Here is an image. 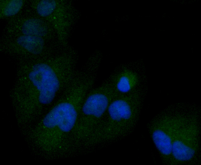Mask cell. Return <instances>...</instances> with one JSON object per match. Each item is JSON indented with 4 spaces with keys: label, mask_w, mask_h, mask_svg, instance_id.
I'll use <instances>...</instances> for the list:
<instances>
[{
    "label": "cell",
    "mask_w": 201,
    "mask_h": 165,
    "mask_svg": "<svg viewBox=\"0 0 201 165\" xmlns=\"http://www.w3.org/2000/svg\"><path fill=\"white\" fill-rule=\"evenodd\" d=\"M142 88L115 97L84 146L92 147L120 140L130 135L139 120L145 93Z\"/></svg>",
    "instance_id": "cell-3"
},
{
    "label": "cell",
    "mask_w": 201,
    "mask_h": 165,
    "mask_svg": "<svg viewBox=\"0 0 201 165\" xmlns=\"http://www.w3.org/2000/svg\"><path fill=\"white\" fill-rule=\"evenodd\" d=\"M116 95L127 94L140 88L139 75L126 67L114 72L107 79Z\"/></svg>",
    "instance_id": "cell-10"
},
{
    "label": "cell",
    "mask_w": 201,
    "mask_h": 165,
    "mask_svg": "<svg viewBox=\"0 0 201 165\" xmlns=\"http://www.w3.org/2000/svg\"><path fill=\"white\" fill-rule=\"evenodd\" d=\"M117 95L107 79L92 88L82 103L72 137L73 148L84 145L104 118Z\"/></svg>",
    "instance_id": "cell-4"
},
{
    "label": "cell",
    "mask_w": 201,
    "mask_h": 165,
    "mask_svg": "<svg viewBox=\"0 0 201 165\" xmlns=\"http://www.w3.org/2000/svg\"><path fill=\"white\" fill-rule=\"evenodd\" d=\"M74 62L68 52L60 51L17 63L10 95L19 125L34 121L61 94L76 74Z\"/></svg>",
    "instance_id": "cell-1"
},
{
    "label": "cell",
    "mask_w": 201,
    "mask_h": 165,
    "mask_svg": "<svg viewBox=\"0 0 201 165\" xmlns=\"http://www.w3.org/2000/svg\"><path fill=\"white\" fill-rule=\"evenodd\" d=\"M86 77L76 76L50 108L29 131L28 139L48 157L72 150V137L81 106L92 88Z\"/></svg>",
    "instance_id": "cell-2"
},
{
    "label": "cell",
    "mask_w": 201,
    "mask_h": 165,
    "mask_svg": "<svg viewBox=\"0 0 201 165\" xmlns=\"http://www.w3.org/2000/svg\"><path fill=\"white\" fill-rule=\"evenodd\" d=\"M27 5L49 24L60 42L66 45L70 19L67 3L60 1L31 0H28Z\"/></svg>",
    "instance_id": "cell-7"
},
{
    "label": "cell",
    "mask_w": 201,
    "mask_h": 165,
    "mask_svg": "<svg viewBox=\"0 0 201 165\" xmlns=\"http://www.w3.org/2000/svg\"><path fill=\"white\" fill-rule=\"evenodd\" d=\"M3 33L32 35L50 40L55 36L57 37L49 24L27 4L20 13L7 20Z\"/></svg>",
    "instance_id": "cell-9"
},
{
    "label": "cell",
    "mask_w": 201,
    "mask_h": 165,
    "mask_svg": "<svg viewBox=\"0 0 201 165\" xmlns=\"http://www.w3.org/2000/svg\"><path fill=\"white\" fill-rule=\"evenodd\" d=\"M27 2L25 0H0V19L7 20L17 15L26 8Z\"/></svg>",
    "instance_id": "cell-11"
},
{
    "label": "cell",
    "mask_w": 201,
    "mask_h": 165,
    "mask_svg": "<svg viewBox=\"0 0 201 165\" xmlns=\"http://www.w3.org/2000/svg\"><path fill=\"white\" fill-rule=\"evenodd\" d=\"M182 114L167 113L155 117L148 125L152 140L163 162L171 165L173 137Z\"/></svg>",
    "instance_id": "cell-8"
},
{
    "label": "cell",
    "mask_w": 201,
    "mask_h": 165,
    "mask_svg": "<svg viewBox=\"0 0 201 165\" xmlns=\"http://www.w3.org/2000/svg\"><path fill=\"white\" fill-rule=\"evenodd\" d=\"M51 40L41 37L2 33L0 39L1 52L17 63L44 57L60 50Z\"/></svg>",
    "instance_id": "cell-6"
},
{
    "label": "cell",
    "mask_w": 201,
    "mask_h": 165,
    "mask_svg": "<svg viewBox=\"0 0 201 165\" xmlns=\"http://www.w3.org/2000/svg\"><path fill=\"white\" fill-rule=\"evenodd\" d=\"M196 114H183L172 145L171 165L198 163L200 158V123Z\"/></svg>",
    "instance_id": "cell-5"
}]
</instances>
